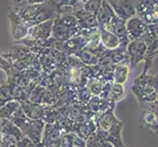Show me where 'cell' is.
Instances as JSON below:
<instances>
[{"instance_id":"7","label":"cell","mask_w":158,"mask_h":147,"mask_svg":"<svg viewBox=\"0 0 158 147\" xmlns=\"http://www.w3.org/2000/svg\"><path fill=\"white\" fill-rule=\"evenodd\" d=\"M107 2L110 4L114 13L124 21L135 15V0H107Z\"/></svg>"},{"instance_id":"1","label":"cell","mask_w":158,"mask_h":147,"mask_svg":"<svg viewBox=\"0 0 158 147\" xmlns=\"http://www.w3.org/2000/svg\"><path fill=\"white\" fill-rule=\"evenodd\" d=\"M18 14L30 28L47 20L54 19L57 16L56 10L47 1L39 4L28 5L23 8H16Z\"/></svg>"},{"instance_id":"11","label":"cell","mask_w":158,"mask_h":147,"mask_svg":"<svg viewBox=\"0 0 158 147\" xmlns=\"http://www.w3.org/2000/svg\"><path fill=\"white\" fill-rule=\"evenodd\" d=\"M20 106L23 109L26 116L31 120H41L44 113L45 105L32 103L29 99L20 101Z\"/></svg>"},{"instance_id":"38","label":"cell","mask_w":158,"mask_h":147,"mask_svg":"<svg viewBox=\"0 0 158 147\" xmlns=\"http://www.w3.org/2000/svg\"><path fill=\"white\" fill-rule=\"evenodd\" d=\"M46 1L47 0H12L13 7L15 8H23L25 6H28V5L39 4V3H43Z\"/></svg>"},{"instance_id":"20","label":"cell","mask_w":158,"mask_h":147,"mask_svg":"<svg viewBox=\"0 0 158 147\" xmlns=\"http://www.w3.org/2000/svg\"><path fill=\"white\" fill-rule=\"evenodd\" d=\"M99 36H100V41L101 44L104 46L107 50H112V49H116L121 40L118 36H116L112 32L106 31L105 29L99 28Z\"/></svg>"},{"instance_id":"16","label":"cell","mask_w":158,"mask_h":147,"mask_svg":"<svg viewBox=\"0 0 158 147\" xmlns=\"http://www.w3.org/2000/svg\"><path fill=\"white\" fill-rule=\"evenodd\" d=\"M94 117L89 119L88 121H85L84 123L75 124L73 133L76 135L80 137L81 138H83L84 140H85L91 133H95V130H96V124H95Z\"/></svg>"},{"instance_id":"37","label":"cell","mask_w":158,"mask_h":147,"mask_svg":"<svg viewBox=\"0 0 158 147\" xmlns=\"http://www.w3.org/2000/svg\"><path fill=\"white\" fill-rule=\"evenodd\" d=\"M92 95L90 94V92L89 91V89L86 88V86L85 88H77V101L83 102V103H88L89 100L90 99V97Z\"/></svg>"},{"instance_id":"15","label":"cell","mask_w":158,"mask_h":147,"mask_svg":"<svg viewBox=\"0 0 158 147\" xmlns=\"http://www.w3.org/2000/svg\"><path fill=\"white\" fill-rule=\"evenodd\" d=\"M115 15L110 4L107 2V0H102L100 7L96 13V20L98 24V28H105L106 25L110 22L113 16Z\"/></svg>"},{"instance_id":"26","label":"cell","mask_w":158,"mask_h":147,"mask_svg":"<svg viewBox=\"0 0 158 147\" xmlns=\"http://www.w3.org/2000/svg\"><path fill=\"white\" fill-rule=\"evenodd\" d=\"M20 106V102L17 100H10L8 102L5 103L4 105L0 107V119L4 120V119H10L11 116L13 115L14 112L17 110Z\"/></svg>"},{"instance_id":"34","label":"cell","mask_w":158,"mask_h":147,"mask_svg":"<svg viewBox=\"0 0 158 147\" xmlns=\"http://www.w3.org/2000/svg\"><path fill=\"white\" fill-rule=\"evenodd\" d=\"M10 100H12V96H11L8 84L6 81L0 80V107Z\"/></svg>"},{"instance_id":"43","label":"cell","mask_w":158,"mask_h":147,"mask_svg":"<svg viewBox=\"0 0 158 147\" xmlns=\"http://www.w3.org/2000/svg\"><path fill=\"white\" fill-rule=\"evenodd\" d=\"M72 147H85V140L81 138L78 135L74 133V139H73V146Z\"/></svg>"},{"instance_id":"9","label":"cell","mask_w":158,"mask_h":147,"mask_svg":"<svg viewBox=\"0 0 158 147\" xmlns=\"http://www.w3.org/2000/svg\"><path fill=\"white\" fill-rule=\"evenodd\" d=\"M148 25L143 20H140L138 16H133L126 21V31L127 37L130 41L140 39L146 31Z\"/></svg>"},{"instance_id":"40","label":"cell","mask_w":158,"mask_h":147,"mask_svg":"<svg viewBox=\"0 0 158 147\" xmlns=\"http://www.w3.org/2000/svg\"><path fill=\"white\" fill-rule=\"evenodd\" d=\"M0 139L2 140V142L6 147H17L18 139L15 137H13V135L1 133V137H0Z\"/></svg>"},{"instance_id":"17","label":"cell","mask_w":158,"mask_h":147,"mask_svg":"<svg viewBox=\"0 0 158 147\" xmlns=\"http://www.w3.org/2000/svg\"><path fill=\"white\" fill-rule=\"evenodd\" d=\"M74 16L76 17V19H77L81 29H91V28H97V27H98L96 16L91 13L86 12L84 9L78 10Z\"/></svg>"},{"instance_id":"10","label":"cell","mask_w":158,"mask_h":147,"mask_svg":"<svg viewBox=\"0 0 158 147\" xmlns=\"http://www.w3.org/2000/svg\"><path fill=\"white\" fill-rule=\"evenodd\" d=\"M44 125L45 124L42 120H31L30 124L23 132V133L26 137H28L35 145H37L41 143Z\"/></svg>"},{"instance_id":"8","label":"cell","mask_w":158,"mask_h":147,"mask_svg":"<svg viewBox=\"0 0 158 147\" xmlns=\"http://www.w3.org/2000/svg\"><path fill=\"white\" fill-rule=\"evenodd\" d=\"M132 92L135 94L139 103L157 101V86L152 84H133Z\"/></svg>"},{"instance_id":"6","label":"cell","mask_w":158,"mask_h":147,"mask_svg":"<svg viewBox=\"0 0 158 147\" xmlns=\"http://www.w3.org/2000/svg\"><path fill=\"white\" fill-rule=\"evenodd\" d=\"M53 20L50 19L45 22H42L40 24H37L31 27L28 31L27 36L25 37L28 40H46L51 37L52 34V27H53Z\"/></svg>"},{"instance_id":"45","label":"cell","mask_w":158,"mask_h":147,"mask_svg":"<svg viewBox=\"0 0 158 147\" xmlns=\"http://www.w3.org/2000/svg\"><path fill=\"white\" fill-rule=\"evenodd\" d=\"M97 147H114V146L110 142H108V141L98 138V141H97Z\"/></svg>"},{"instance_id":"12","label":"cell","mask_w":158,"mask_h":147,"mask_svg":"<svg viewBox=\"0 0 158 147\" xmlns=\"http://www.w3.org/2000/svg\"><path fill=\"white\" fill-rule=\"evenodd\" d=\"M106 31L112 32L116 36H118L120 40H125L128 39L127 37V31H126V21L122 20L121 18H119L118 16L115 14L110 20V22L106 25L105 28Z\"/></svg>"},{"instance_id":"23","label":"cell","mask_w":158,"mask_h":147,"mask_svg":"<svg viewBox=\"0 0 158 147\" xmlns=\"http://www.w3.org/2000/svg\"><path fill=\"white\" fill-rule=\"evenodd\" d=\"M0 132H1V133L13 135L18 140H20L24 137V133H22V130L8 119L1 120V130Z\"/></svg>"},{"instance_id":"19","label":"cell","mask_w":158,"mask_h":147,"mask_svg":"<svg viewBox=\"0 0 158 147\" xmlns=\"http://www.w3.org/2000/svg\"><path fill=\"white\" fill-rule=\"evenodd\" d=\"M62 132L60 130L58 126L55 124H45L44 129H43L42 133V138L41 143L46 144L48 142H52V141L60 140V137L62 135Z\"/></svg>"},{"instance_id":"35","label":"cell","mask_w":158,"mask_h":147,"mask_svg":"<svg viewBox=\"0 0 158 147\" xmlns=\"http://www.w3.org/2000/svg\"><path fill=\"white\" fill-rule=\"evenodd\" d=\"M101 98L98 95H92L89 102L86 103L89 110L94 114H99L100 113V106H101Z\"/></svg>"},{"instance_id":"4","label":"cell","mask_w":158,"mask_h":147,"mask_svg":"<svg viewBox=\"0 0 158 147\" xmlns=\"http://www.w3.org/2000/svg\"><path fill=\"white\" fill-rule=\"evenodd\" d=\"M7 17L10 21L11 35H12L13 39L15 41H18L25 39L30 27L21 19L17 9L13 6L9 7L7 11Z\"/></svg>"},{"instance_id":"46","label":"cell","mask_w":158,"mask_h":147,"mask_svg":"<svg viewBox=\"0 0 158 147\" xmlns=\"http://www.w3.org/2000/svg\"><path fill=\"white\" fill-rule=\"evenodd\" d=\"M44 147H60V140L52 141V142H48L46 144H43Z\"/></svg>"},{"instance_id":"22","label":"cell","mask_w":158,"mask_h":147,"mask_svg":"<svg viewBox=\"0 0 158 147\" xmlns=\"http://www.w3.org/2000/svg\"><path fill=\"white\" fill-rule=\"evenodd\" d=\"M9 120L12 123H14L16 126L22 130V133L27 129L28 125L31 122V119H29L26 116V114L24 113L23 109L21 108V106H19V108L14 112V114L11 116V118Z\"/></svg>"},{"instance_id":"42","label":"cell","mask_w":158,"mask_h":147,"mask_svg":"<svg viewBox=\"0 0 158 147\" xmlns=\"http://www.w3.org/2000/svg\"><path fill=\"white\" fill-rule=\"evenodd\" d=\"M97 141H98V137H97L96 133H91L85 139V147H97Z\"/></svg>"},{"instance_id":"31","label":"cell","mask_w":158,"mask_h":147,"mask_svg":"<svg viewBox=\"0 0 158 147\" xmlns=\"http://www.w3.org/2000/svg\"><path fill=\"white\" fill-rule=\"evenodd\" d=\"M46 89L47 88H44V86L37 84L35 88L31 91V93L28 96V99L32 103H39V104H41V99H42L43 95H44Z\"/></svg>"},{"instance_id":"28","label":"cell","mask_w":158,"mask_h":147,"mask_svg":"<svg viewBox=\"0 0 158 147\" xmlns=\"http://www.w3.org/2000/svg\"><path fill=\"white\" fill-rule=\"evenodd\" d=\"M114 70H115V65L111 64L108 66L101 67L98 71V73L94 78H97L98 80H102L103 83H107V81H113L114 77Z\"/></svg>"},{"instance_id":"21","label":"cell","mask_w":158,"mask_h":147,"mask_svg":"<svg viewBox=\"0 0 158 147\" xmlns=\"http://www.w3.org/2000/svg\"><path fill=\"white\" fill-rule=\"evenodd\" d=\"M157 43H158V39L154 40L152 43L148 46V50H146V53L144 55V67H143V71L141 74H145L148 72V70L153 66V64L155 62V60L157 59Z\"/></svg>"},{"instance_id":"2","label":"cell","mask_w":158,"mask_h":147,"mask_svg":"<svg viewBox=\"0 0 158 147\" xmlns=\"http://www.w3.org/2000/svg\"><path fill=\"white\" fill-rule=\"evenodd\" d=\"M81 28L74 15H57L53 20L51 37L66 41L77 35Z\"/></svg>"},{"instance_id":"36","label":"cell","mask_w":158,"mask_h":147,"mask_svg":"<svg viewBox=\"0 0 158 147\" xmlns=\"http://www.w3.org/2000/svg\"><path fill=\"white\" fill-rule=\"evenodd\" d=\"M102 0H86L84 3V7L83 9L89 13H91L94 15H96L97 11H98L100 4H101Z\"/></svg>"},{"instance_id":"25","label":"cell","mask_w":158,"mask_h":147,"mask_svg":"<svg viewBox=\"0 0 158 147\" xmlns=\"http://www.w3.org/2000/svg\"><path fill=\"white\" fill-rule=\"evenodd\" d=\"M77 57L85 66H94L98 63V57L95 55V53L91 49L86 47L81 49V51L78 54Z\"/></svg>"},{"instance_id":"39","label":"cell","mask_w":158,"mask_h":147,"mask_svg":"<svg viewBox=\"0 0 158 147\" xmlns=\"http://www.w3.org/2000/svg\"><path fill=\"white\" fill-rule=\"evenodd\" d=\"M74 139V133H63L60 137V147H72Z\"/></svg>"},{"instance_id":"30","label":"cell","mask_w":158,"mask_h":147,"mask_svg":"<svg viewBox=\"0 0 158 147\" xmlns=\"http://www.w3.org/2000/svg\"><path fill=\"white\" fill-rule=\"evenodd\" d=\"M58 119V113L56 109L53 106L50 105H45L44 108V113L42 116V121L44 124H55Z\"/></svg>"},{"instance_id":"44","label":"cell","mask_w":158,"mask_h":147,"mask_svg":"<svg viewBox=\"0 0 158 147\" xmlns=\"http://www.w3.org/2000/svg\"><path fill=\"white\" fill-rule=\"evenodd\" d=\"M11 67H12V65H11L6 59H4L0 55V70L4 71V72H7Z\"/></svg>"},{"instance_id":"13","label":"cell","mask_w":158,"mask_h":147,"mask_svg":"<svg viewBox=\"0 0 158 147\" xmlns=\"http://www.w3.org/2000/svg\"><path fill=\"white\" fill-rule=\"evenodd\" d=\"M130 63L129 58L127 57L122 62L115 65V70H114V77H113V83L125 84L128 83L129 77H130Z\"/></svg>"},{"instance_id":"14","label":"cell","mask_w":158,"mask_h":147,"mask_svg":"<svg viewBox=\"0 0 158 147\" xmlns=\"http://www.w3.org/2000/svg\"><path fill=\"white\" fill-rule=\"evenodd\" d=\"M85 47V40L83 36L79 35L71 37L70 39L65 41L64 44V54L65 55H75L77 56Z\"/></svg>"},{"instance_id":"32","label":"cell","mask_w":158,"mask_h":147,"mask_svg":"<svg viewBox=\"0 0 158 147\" xmlns=\"http://www.w3.org/2000/svg\"><path fill=\"white\" fill-rule=\"evenodd\" d=\"M56 125L62 133H73L75 123L68 117H60L57 119Z\"/></svg>"},{"instance_id":"18","label":"cell","mask_w":158,"mask_h":147,"mask_svg":"<svg viewBox=\"0 0 158 147\" xmlns=\"http://www.w3.org/2000/svg\"><path fill=\"white\" fill-rule=\"evenodd\" d=\"M158 114L150 112V111H141V118L139 119V123L141 128L146 129L152 132L153 133H157L158 129Z\"/></svg>"},{"instance_id":"41","label":"cell","mask_w":158,"mask_h":147,"mask_svg":"<svg viewBox=\"0 0 158 147\" xmlns=\"http://www.w3.org/2000/svg\"><path fill=\"white\" fill-rule=\"evenodd\" d=\"M17 147H36V145L28 137L24 135L20 140H18Z\"/></svg>"},{"instance_id":"47","label":"cell","mask_w":158,"mask_h":147,"mask_svg":"<svg viewBox=\"0 0 158 147\" xmlns=\"http://www.w3.org/2000/svg\"><path fill=\"white\" fill-rule=\"evenodd\" d=\"M0 147H6V146L4 145V143L2 142V140H1V139H0Z\"/></svg>"},{"instance_id":"5","label":"cell","mask_w":158,"mask_h":147,"mask_svg":"<svg viewBox=\"0 0 158 147\" xmlns=\"http://www.w3.org/2000/svg\"><path fill=\"white\" fill-rule=\"evenodd\" d=\"M148 44L141 39L132 40L128 43L126 54L129 58L130 68H135L140 61H143L144 55L148 50Z\"/></svg>"},{"instance_id":"24","label":"cell","mask_w":158,"mask_h":147,"mask_svg":"<svg viewBox=\"0 0 158 147\" xmlns=\"http://www.w3.org/2000/svg\"><path fill=\"white\" fill-rule=\"evenodd\" d=\"M126 88H125L124 84L113 83L110 88V92H109L108 100L114 103V104H116L119 101L123 100L126 97Z\"/></svg>"},{"instance_id":"33","label":"cell","mask_w":158,"mask_h":147,"mask_svg":"<svg viewBox=\"0 0 158 147\" xmlns=\"http://www.w3.org/2000/svg\"><path fill=\"white\" fill-rule=\"evenodd\" d=\"M133 84H152L157 86V76H152L148 73L140 74L134 80Z\"/></svg>"},{"instance_id":"27","label":"cell","mask_w":158,"mask_h":147,"mask_svg":"<svg viewBox=\"0 0 158 147\" xmlns=\"http://www.w3.org/2000/svg\"><path fill=\"white\" fill-rule=\"evenodd\" d=\"M6 83L8 84V88H9V90H10L11 96H12V99L17 100L19 102L28 99V94H27V92H26V90L24 88H22L21 86L12 83V81L7 80Z\"/></svg>"},{"instance_id":"29","label":"cell","mask_w":158,"mask_h":147,"mask_svg":"<svg viewBox=\"0 0 158 147\" xmlns=\"http://www.w3.org/2000/svg\"><path fill=\"white\" fill-rule=\"evenodd\" d=\"M103 84H104V83H103L102 80H98L97 78L92 77L88 80L85 86H86V88L89 89V91L90 92L91 95H99L101 92V89L103 88Z\"/></svg>"},{"instance_id":"3","label":"cell","mask_w":158,"mask_h":147,"mask_svg":"<svg viewBox=\"0 0 158 147\" xmlns=\"http://www.w3.org/2000/svg\"><path fill=\"white\" fill-rule=\"evenodd\" d=\"M135 16L143 20L146 25L157 24V0H135Z\"/></svg>"}]
</instances>
